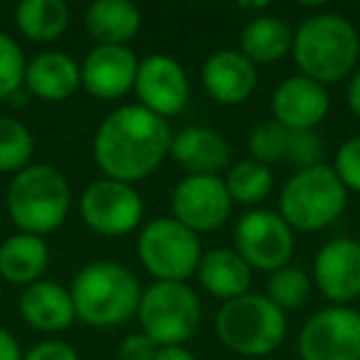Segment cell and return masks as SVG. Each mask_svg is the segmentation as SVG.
Wrapping results in <instances>:
<instances>
[{
    "label": "cell",
    "mask_w": 360,
    "mask_h": 360,
    "mask_svg": "<svg viewBox=\"0 0 360 360\" xmlns=\"http://www.w3.org/2000/svg\"><path fill=\"white\" fill-rule=\"evenodd\" d=\"M170 139L173 131L168 121L139 104H126L99 124L91 153L104 178L134 186L163 163L170 150Z\"/></svg>",
    "instance_id": "6da1fadb"
},
{
    "label": "cell",
    "mask_w": 360,
    "mask_h": 360,
    "mask_svg": "<svg viewBox=\"0 0 360 360\" xmlns=\"http://www.w3.org/2000/svg\"><path fill=\"white\" fill-rule=\"evenodd\" d=\"M291 57L299 67V75L323 86L348 79L355 75L360 60L358 30L338 13L311 15L294 32Z\"/></svg>",
    "instance_id": "7a4b0ae2"
},
{
    "label": "cell",
    "mask_w": 360,
    "mask_h": 360,
    "mask_svg": "<svg viewBox=\"0 0 360 360\" xmlns=\"http://www.w3.org/2000/svg\"><path fill=\"white\" fill-rule=\"evenodd\" d=\"M75 314L91 328H114L139 316L141 284L131 269L116 262H91L75 274L70 286Z\"/></svg>",
    "instance_id": "3957f363"
},
{
    "label": "cell",
    "mask_w": 360,
    "mask_h": 360,
    "mask_svg": "<svg viewBox=\"0 0 360 360\" xmlns=\"http://www.w3.org/2000/svg\"><path fill=\"white\" fill-rule=\"evenodd\" d=\"M72 205V188L55 165L35 163L15 173L6 207L18 232L45 237L65 225Z\"/></svg>",
    "instance_id": "277c9868"
},
{
    "label": "cell",
    "mask_w": 360,
    "mask_h": 360,
    "mask_svg": "<svg viewBox=\"0 0 360 360\" xmlns=\"http://www.w3.org/2000/svg\"><path fill=\"white\" fill-rule=\"evenodd\" d=\"M348 191L335 175L333 165H314L296 170L281 188L279 215L291 230L319 232L333 225L345 210Z\"/></svg>",
    "instance_id": "5b68a950"
},
{
    "label": "cell",
    "mask_w": 360,
    "mask_h": 360,
    "mask_svg": "<svg viewBox=\"0 0 360 360\" xmlns=\"http://www.w3.org/2000/svg\"><path fill=\"white\" fill-rule=\"evenodd\" d=\"M215 330L222 345L237 355L262 358L286 338V316L262 294H245L225 301L215 316Z\"/></svg>",
    "instance_id": "8992f818"
},
{
    "label": "cell",
    "mask_w": 360,
    "mask_h": 360,
    "mask_svg": "<svg viewBox=\"0 0 360 360\" xmlns=\"http://www.w3.org/2000/svg\"><path fill=\"white\" fill-rule=\"evenodd\" d=\"M200 299L186 281H153L141 296V333L158 348L188 343L200 326Z\"/></svg>",
    "instance_id": "52a82bcc"
},
{
    "label": "cell",
    "mask_w": 360,
    "mask_h": 360,
    "mask_svg": "<svg viewBox=\"0 0 360 360\" xmlns=\"http://www.w3.org/2000/svg\"><path fill=\"white\" fill-rule=\"evenodd\" d=\"M139 259L155 281H186L202 259L200 237L173 217H158L139 235Z\"/></svg>",
    "instance_id": "ba28073f"
},
{
    "label": "cell",
    "mask_w": 360,
    "mask_h": 360,
    "mask_svg": "<svg viewBox=\"0 0 360 360\" xmlns=\"http://www.w3.org/2000/svg\"><path fill=\"white\" fill-rule=\"evenodd\" d=\"M294 230L274 210L252 207L235 227V252L259 271H276L289 266L294 257Z\"/></svg>",
    "instance_id": "9c48e42d"
},
{
    "label": "cell",
    "mask_w": 360,
    "mask_h": 360,
    "mask_svg": "<svg viewBox=\"0 0 360 360\" xmlns=\"http://www.w3.org/2000/svg\"><path fill=\"white\" fill-rule=\"evenodd\" d=\"M79 212L91 232L101 237H121L141 225L143 200L129 183L99 178L82 193Z\"/></svg>",
    "instance_id": "30bf717a"
},
{
    "label": "cell",
    "mask_w": 360,
    "mask_h": 360,
    "mask_svg": "<svg viewBox=\"0 0 360 360\" xmlns=\"http://www.w3.org/2000/svg\"><path fill=\"white\" fill-rule=\"evenodd\" d=\"M301 360H360V311L328 306L314 314L299 333Z\"/></svg>",
    "instance_id": "8fae6325"
},
{
    "label": "cell",
    "mask_w": 360,
    "mask_h": 360,
    "mask_svg": "<svg viewBox=\"0 0 360 360\" xmlns=\"http://www.w3.org/2000/svg\"><path fill=\"white\" fill-rule=\"evenodd\" d=\"M232 198L220 175H188L175 186L170 195L173 220L200 235L212 232L227 222L232 212Z\"/></svg>",
    "instance_id": "7c38bea8"
},
{
    "label": "cell",
    "mask_w": 360,
    "mask_h": 360,
    "mask_svg": "<svg viewBox=\"0 0 360 360\" xmlns=\"http://www.w3.org/2000/svg\"><path fill=\"white\" fill-rule=\"evenodd\" d=\"M134 91L139 106L160 119H170L186 109L191 99V79L175 57L155 52L139 62Z\"/></svg>",
    "instance_id": "4fadbf2b"
},
{
    "label": "cell",
    "mask_w": 360,
    "mask_h": 360,
    "mask_svg": "<svg viewBox=\"0 0 360 360\" xmlns=\"http://www.w3.org/2000/svg\"><path fill=\"white\" fill-rule=\"evenodd\" d=\"M314 284L333 306H345L360 296V242L335 237L319 250Z\"/></svg>",
    "instance_id": "5bb4252c"
},
{
    "label": "cell",
    "mask_w": 360,
    "mask_h": 360,
    "mask_svg": "<svg viewBox=\"0 0 360 360\" xmlns=\"http://www.w3.org/2000/svg\"><path fill=\"white\" fill-rule=\"evenodd\" d=\"M330 109L323 84L304 75L286 77L271 94V119L286 131H311Z\"/></svg>",
    "instance_id": "9a60e30c"
},
{
    "label": "cell",
    "mask_w": 360,
    "mask_h": 360,
    "mask_svg": "<svg viewBox=\"0 0 360 360\" xmlns=\"http://www.w3.org/2000/svg\"><path fill=\"white\" fill-rule=\"evenodd\" d=\"M139 62L129 47L96 45L82 62V86L96 99H119L134 89Z\"/></svg>",
    "instance_id": "2e32d148"
},
{
    "label": "cell",
    "mask_w": 360,
    "mask_h": 360,
    "mask_svg": "<svg viewBox=\"0 0 360 360\" xmlns=\"http://www.w3.org/2000/svg\"><path fill=\"white\" fill-rule=\"evenodd\" d=\"M202 86L222 106H237L257 89V67L240 50H217L202 65Z\"/></svg>",
    "instance_id": "e0dca14e"
},
{
    "label": "cell",
    "mask_w": 360,
    "mask_h": 360,
    "mask_svg": "<svg viewBox=\"0 0 360 360\" xmlns=\"http://www.w3.org/2000/svg\"><path fill=\"white\" fill-rule=\"evenodd\" d=\"M168 155L188 170V175H217L230 163L232 148L220 131L207 126H186L173 134Z\"/></svg>",
    "instance_id": "ac0fdd59"
},
{
    "label": "cell",
    "mask_w": 360,
    "mask_h": 360,
    "mask_svg": "<svg viewBox=\"0 0 360 360\" xmlns=\"http://www.w3.org/2000/svg\"><path fill=\"white\" fill-rule=\"evenodd\" d=\"M25 86L32 96L50 104L67 101L82 86V67L67 52H40L27 62Z\"/></svg>",
    "instance_id": "d6986e66"
},
{
    "label": "cell",
    "mask_w": 360,
    "mask_h": 360,
    "mask_svg": "<svg viewBox=\"0 0 360 360\" xmlns=\"http://www.w3.org/2000/svg\"><path fill=\"white\" fill-rule=\"evenodd\" d=\"M20 314L40 333H62L75 323V301L70 289L55 281H35L20 296Z\"/></svg>",
    "instance_id": "ffe728a7"
},
{
    "label": "cell",
    "mask_w": 360,
    "mask_h": 360,
    "mask_svg": "<svg viewBox=\"0 0 360 360\" xmlns=\"http://www.w3.org/2000/svg\"><path fill=\"white\" fill-rule=\"evenodd\" d=\"M141 20V11L131 0H96L84 13V27L96 45L126 47L139 35Z\"/></svg>",
    "instance_id": "44dd1931"
},
{
    "label": "cell",
    "mask_w": 360,
    "mask_h": 360,
    "mask_svg": "<svg viewBox=\"0 0 360 360\" xmlns=\"http://www.w3.org/2000/svg\"><path fill=\"white\" fill-rule=\"evenodd\" d=\"M50 264V247L42 237L15 232L0 245V279L8 284L30 286L42 281Z\"/></svg>",
    "instance_id": "7402d4cb"
},
{
    "label": "cell",
    "mask_w": 360,
    "mask_h": 360,
    "mask_svg": "<svg viewBox=\"0 0 360 360\" xmlns=\"http://www.w3.org/2000/svg\"><path fill=\"white\" fill-rule=\"evenodd\" d=\"M198 279L210 296L220 301H232L250 294L252 266L235 250H212L202 255Z\"/></svg>",
    "instance_id": "603a6c76"
},
{
    "label": "cell",
    "mask_w": 360,
    "mask_h": 360,
    "mask_svg": "<svg viewBox=\"0 0 360 360\" xmlns=\"http://www.w3.org/2000/svg\"><path fill=\"white\" fill-rule=\"evenodd\" d=\"M294 32L281 18L259 15L252 22H247L240 35V52L255 67L274 65L286 52H291Z\"/></svg>",
    "instance_id": "cb8c5ba5"
},
{
    "label": "cell",
    "mask_w": 360,
    "mask_h": 360,
    "mask_svg": "<svg viewBox=\"0 0 360 360\" xmlns=\"http://www.w3.org/2000/svg\"><path fill=\"white\" fill-rule=\"evenodd\" d=\"M15 25L30 42H55L70 25V8L65 0H22Z\"/></svg>",
    "instance_id": "d4e9b609"
},
{
    "label": "cell",
    "mask_w": 360,
    "mask_h": 360,
    "mask_svg": "<svg viewBox=\"0 0 360 360\" xmlns=\"http://www.w3.org/2000/svg\"><path fill=\"white\" fill-rule=\"evenodd\" d=\"M222 180H225V188L230 193L232 202H240V205H259L274 191L271 168L252 158L235 163Z\"/></svg>",
    "instance_id": "484cf974"
},
{
    "label": "cell",
    "mask_w": 360,
    "mask_h": 360,
    "mask_svg": "<svg viewBox=\"0 0 360 360\" xmlns=\"http://www.w3.org/2000/svg\"><path fill=\"white\" fill-rule=\"evenodd\" d=\"M35 139L22 121L0 116V173H20L30 165Z\"/></svg>",
    "instance_id": "4316f807"
},
{
    "label": "cell",
    "mask_w": 360,
    "mask_h": 360,
    "mask_svg": "<svg viewBox=\"0 0 360 360\" xmlns=\"http://www.w3.org/2000/svg\"><path fill=\"white\" fill-rule=\"evenodd\" d=\"M311 276L299 266H281V269L271 271L269 281H266V299L281 311H294L309 301L311 296Z\"/></svg>",
    "instance_id": "83f0119b"
},
{
    "label": "cell",
    "mask_w": 360,
    "mask_h": 360,
    "mask_svg": "<svg viewBox=\"0 0 360 360\" xmlns=\"http://www.w3.org/2000/svg\"><path fill=\"white\" fill-rule=\"evenodd\" d=\"M286 139H289V131L284 126H279L274 119L262 121L259 126H255L250 134V155L252 160L264 165L279 163L286 155Z\"/></svg>",
    "instance_id": "f1b7e54d"
},
{
    "label": "cell",
    "mask_w": 360,
    "mask_h": 360,
    "mask_svg": "<svg viewBox=\"0 0 360 360\" xmlns=\"http://www.w3.org/2000/svg\"><path fill=\"white\" fill-rule=\"evenodd\" d=\"M25 52L11 35L0 32V101L18 94L25 82Z\"/></svg>",
    "instance_id": "f546056e"
},
{
    "label": "cell",
    "mask_w": 360,
    "mask_h": 360,
    "mask_svg": "<svg viewBox=\"0 0 360 360\" xmlns=\"http://www.w3.org/2000/svg\"><path fill=\"white\" fill-rule=\"evenodd\" d=\"M284 158L289 160L296 170H306V168H314V165H321V158H323V143H321V136L316 134V129L289 131Z\"/></svg>",
    "instance_id": "4dcf8cb0"
},
{
    "label": "cell",
    "mask_w": 360,
    "mask_h": 360,
    "mask_svg": "<svg viewBox=\"0 0 360 360\" xmlns=\"http://www.w3.org/2000/svg\"><path fill=\"white\" fill-rule=\"evenodd\" d=\"M333 170L345 191L360 193V136H353L340 146L333 160Z\"/></svg>",
    "instance_id": "1f68e13d"
},
{
    "label": "cell",
    "mask_w": 360,
    "mask_h": 360,
    "mask_svg": "<svg viewBox=\"0 0 360 360\" xmlns=\"http://www.w3.org/2000/svg\"><path fill=\"white\" fill-rule=\"evenodd\" d=\"M158 345L146 333H131L121 340L119 345V360H155Z\"/></svg>",
    "instance_id": "d6a6232c"
},
{
    "label": "cell",
    "mask_w": 360,
    "mask_h": 360,
    "mask_svg": "<svg viewBox=\"0 0 360 360\" xmlns=\"http://www.w3.org/2000/svg\"><path fill=\"white\" fill-rule=\"evenodd\" d=\"M22 360H79V353L65 340H42V343L32 345Z\"/></svg>",
    "instance_id": "836d02e7"
},
{
    "label": "cell",
    "mask_w": 360,
    "mask_h": 360,
    "mask_svg": "<svg viewBox=\"0 0 360 360\" xmlns=\"http://www.w3.org/2000/svg\"><path fill=\"white\" fill-rule=\"evenodd\" d=\"M22 350L18 338L11 333V330L0 328V360H22Z\"/></svg>",
    "instance_id": "e575fe53"
},
{
    "label": "cell",
    "mask_w": 360,
    "mask_h": 360,
    "mask_svg": "<svg viewBox=\"0 0 360 360\" xmlns=\"http://www.w3.org/2000/svg\"><path fill=\"white\" fill-rule=\"evenodd\" d=\"M155 360H198V358L188 348H183V345H170V348H158Z\"/></svg>",
    "instance_id": "d590c367"
},
{
    "label": "cell",
    "mask_w": 360,
    "mask_h": 360,
    "mask_svg": "<svg viewBox=\"0 0 360 360\" xmlns=\"http://www.w3.org/2000/svg\"><path fill=\"white\" fill-rule=\"evenodd\" d=\"M348 106L355 116L360 119V70L350 77V84H348Z\"/></svg>",
    "instance_id": "8d00e7d4"
}]
</instances>
